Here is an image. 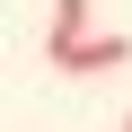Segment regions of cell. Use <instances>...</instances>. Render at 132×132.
Listing matches in <instances>:
<instances>
[{
	"instance_id": "obj_1",
	"label": "cell",
	"mask_w": 132,
	"mask_h": 132,
	"mask_svg": "<svg viewBox=\"0 0 132 132\" xmlns=\"http://www.w3.org/2000/svg\"><path fill=\"white\" fill-rule=\"evenodd\" d=\"M123 62H132V44H123V35H88V44H71V53H62L53 71H71V79H97V71H123Z\"/></svg>"
},
{
	"instance_id": "obj_2",
	"label": "cell",
	"mask_w": 132,
	"mask_h": 132,
	"mask_svg": "<svg viewBox=\"0 0 132 132\" xmlns=\"http://www.w3.org/2000/svg\"><path fill=\"white\" fill-rule=\"evenodd\" d=\"M97 27H88V0H53V35H44V53L62 62V53H71V44H88Z\"/></svg>"
},
{
	"instance_id": "obj_3",
	"label": "cell",
	"mask_w": 132,
	"mask_h": 132,
	"mask_svg": "<svg viewBox=\"0 0 132 132\" xmlns=\"http://www.w3.org/2000/svg\"><path fill=\"white\" fill-rule=\"evenodd\" d=\"M123 132H132V114H123Z\"/></svg>"
}]
</instances>
